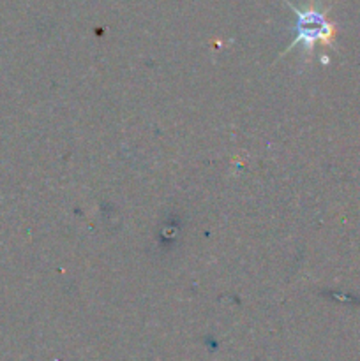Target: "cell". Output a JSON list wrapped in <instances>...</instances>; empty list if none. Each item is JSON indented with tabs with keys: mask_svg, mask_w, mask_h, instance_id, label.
Here are the masks:
<instances>
[{
	"mask_svg": "<svg viewBox=\"0 0 360 361\" xmlns=\"http://www.w3.org/2000/svg\"><path fill=\"white\" fill-rule=\"evenodd\" d=\"M289 9L296 16V35L292 41L289 48L302 44L307 53H313L318 44L330 46L335 37V27L332 21L327 20V11L318 6L316 2H309L306 7L299 9L289 4Z\"/></svg>",
	"mask_w": 360,
	"mask_h": 361,
	"instance_id": "1",
	"label": "cell"
}]
</instances>
